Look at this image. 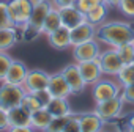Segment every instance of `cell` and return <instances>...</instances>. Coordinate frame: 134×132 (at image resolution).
I'll use <instances>...</instances> for the list:
<instances>
[{
  "mask_svg": "<svg viewBox=\"0 0 134 132\" xmlns=\"http://www.w3.org/2000/svg\"><path fill=\"white\" fill-rule=\"evenodd\" d=\"M95 38L101 43H104L107 47H118L126 43L134 41V27L128 22L121 21H112V22H103L96 27Z\"/></svg>",
  "mask_w": 134,
  "mask_h": 132,
  "instance_id": "1",
  "label": "cell"
},
{
  "mask_svg": "<svg viewBox=\"0 0 134 132\" xmlns=\"http://www.w3.org/2000/svg\"><path fill=\"white\" fill-rule=\"evenodd\" d=\"M25 93L27 91L24 85H13V83L2 82L0 83V107L5 110H10L13 107L21 105Z\"/></svg>",
  "mask_w": 134,
  "mask_h": 132,
  "instance_id": "2",
  "label": "cell"
},
{
  "mask_svg": "<svg viewBox=\"0 0 134 132\" xmlns=\"http://www.w3.org/2000/svg\"><path fill=\"white\" fill-rule=\"evenodd\" d=\"M7 7H8V16L14 27L21 28L22 25H25L29 22L33 7L27 0H8Z\"/></svg>",
  "mask_w": 134,
  "mask_h": 132,
  "instance_id": "3",
  "label": "cell"
},
{
  "mask_svg": "<svg viewBox=\"0 0 134 132\" xmlns=\"http://www.w3.org/2000/svg\"><path fill=\"white\" fill-rule=\"evenodd\" d=\"M121 85L110 79H99L96 83H93V99L96 102H103L107 99H112L115 96H120Z\"/></svg>",
  "mask_w": 134,
  "mask_h": 132,
  "instance_id": "4",
  "label": "cell"
},
{
  "mask_svg": "<svg viewBox=\"0 0 134 132\" xmlns=\"http://www.w3.org/2000/svg\"><path fill=\"white\" fill-rule=\"evenodd\" d=\"M96 61L99 63L101 71H103L104 76H117L118 71L121 69V66H123V63H121V60H120V57H118V53L114 47H109L107 50H103L98 55Z\"/></svg>",
  "mask_w": 134,
  "mask_h": 132,
  "instance_id": "5",
  "label": "cell"
},
{
  "mask_svg": "<svg viewBox=\"0 0 134 132\" xmlns=\"http://www.w3.org/2000/svg\"><path fill=\"white\" fill-rule=\"evenodd\" d=\"M60 73H62V76L65 77L66 83H68V87H70V90H71V94H81V93L85 90L87 83H85L84 79H82V74H81V71H79L77 63H70V64H66Z\"/></svg>",
  "mask_w": 134,
  "mask_h": 132,
  "instance_id": "6",
  "label": "cell"
},
{
  "mask_svg": "<svg viewBox=\"0 0 134 132\" xmlns=\"http://www.w3.org/2000/svg\"><path fill=\"white\" fill-rule=\"evenodd\" d=\"M123 98L121 96H115L112 99L103 101V102H96V113L101 116L103 121H109V119H115L121 115V109H123Z\"/></svg>",
  "mask_w": 134,
  "mask_h": 132,
  "instance_id": "7",
  "label": "cell"
},
{
  "mask_svg": "<svg viewBox=\"0 0 134 132\" xmlns=\"http://www.w3.org/2000/svg\"><path fill=\"white\" fill-rule=\"evenodd\" d=\"M99 53H101V49H99V44L96 39H90L82 44L73 46V58L76 63L95 60V58H98Z\"/></svg>",
  "mask_w": 134,
  "mask_h": 132,
  "instance_id": "8",
  "label": "cell"
},
{
  "mask_svg": "<svg viewBox=\"0 0 134 132\" xmlns=\"http://www.w3.org/2000/svg\"><path fill=\"white\" fill-rule=\"evenodd\" d=\"M49 74L44 73L43 69H29L25 82H24V88L27 93H36L40 90L47 88L49 85Z\"/></svg>",
  "mask_w": 134,
  "mask_h": 132,
  "instance_id": "9",
  "label": "cell"
},
{
  "mask_svg": "<svg viewBox=\"0 0 134 132\" xmlns=\"http://www.w3.org/2000/svg\"><path fill=\"white\" fill-rule=\"evenodd\" d=\"M58 14H60V19H62V25L68 27V28H74L79 24H82V22L87 21L85 13H82L76 5L58 8Z\"/></svg>",
  "mask_w": 134,
  "mask_h": 132,
  "instance_id": "10",
  "label": "cell"
},
{
  "mask_svg": "<svg viewBox=\"0 0 134 132\" xmlns=\"http://www.w3.org/2000/svg\"><path fill=\"white\" fill-rule=\"evenodd\" d=\"M46 38H47L49 46L57 49V50H63V49L71 47V28L65 27V25H60L57 30L49 33Z\"/></svg>",
  "mask_w": 134,
  "mask_h": 132,
  "instance_id": "11",
  "label": "cell"
},
{
  "mask_svg": "<svg viewBox=\"0 0 134 132\" xmlns=\"http://www.w3.org/2000/svg\"><path fill=\"white\" fill-rule=\"evenodd\" d=\"M79 66V71L82 74V79L87 85H93L96 83L99 79H103V71H101V66L99 63L95 60H90V61H82V63H77Z\"/></svg>",
  "mask_w": 134,
  "mask_h": 132,
  "instance_id": "12",
  "label": "cell"
},
{
  "mask_svg": "<svg viewBox=\"0 0 134 132\" xmlns=\"http://www.w3.org/2000/svg\"><path fill=\"white\" fill-rule=\"evenodd\" d=\"M95 35H96V27L93 24H90L88 21L79 24L77 27L71 28V47L82 44L85 41L95 39Z\"/></svg>",
  "mask_w": 134,
  "mask_h": 132,
  "instance_id": "13",
  "label": "cell"
},
{
  "mask_svg": "<svg viewBox=\"0 0 134 132\" xmlns=\"http://www.w3.org/2000/svg\"><path fill=\"white\" fill-rule=\"evenodd\" d=\"M52 8H54V5H52L51 0H43L41 3H38V5H35L32 8L30 19H29L27 24L32 25V27H35V28H38L41 32V27H43V24H44V21H46V17H47L49 11Z\"/></svg>",
  "mask_w": 134,
  "mask_h": 132,
  "instance_id": "14",
  "label": "cell"
},
{
  "mask_svg": "<svg viewBox=\"0 0 134 132\" xmlns=\"http://www.w3.org/2000/svg\"><path fill=\"white\" fill-rule=\"evenodd\" d=\"M27 73H29V69H27V66L22 61L13 60L11 66L8 68V73H7V76L3 79V82L13 83V85H24L25 77H27Z\"/></svg>",
  "mask_w": 134,
  "mask_h": 132,
  "instance_id": "15",
  "label": "cell"
},
{
  "mask_svg": "<svg viewBox=\"0 0 134 132\" xmlns=\"http://www.w3.org/2000/svg\"><path fill=\"white\" fill-rule=\"evenodd\" d=\"M47 90L51 91L52 98H70V96H71V90H70L68 83H66L65 77L62 76V73L52 74V76L49 77Z\"/></svg>",
  "mask_w": 134,
  "mask_h": 132,
  "instance_id": "16",
  "label": "cell"
},
{
  "mask_svg": "<svg viewBox=\"0 0 134 132\" xmlns=\"http://www.w3.org/2000/svg\"><path fill=\"white\" fill-rule=\"evenodd\" d=\"M77 119H79L82 132H99L101 130L103 119H101V116L96 112L81 113V115H77Z\"/></svg>",
  "mask_w": 134,
  "mask_h": 132,
  "instance_id": "17",
  "label": "cell"
},
{
  "mask_svg": "<svg viewBox=\"0 0 134 132\" xmlns=\"http://www.w3.org/2000/svg\"><path fill=\"white\" fill-rule=\"evenodd\" d=\"M21 39L19 28L11 25V27H3L0 28V50H10L11 47L16 46V43Z\"/></svg>",
  "mask_w": 134,
  "mask_h": 132,
  "instance_id": "18",
  "label": "cell"
},
{
  "mask_svg": "<svg viewBox=\"0 0 134 132\" xmlns=\"http://www.w3.org/2000/svg\"><path fill=\"white\" fill-rule=\"evenodd\" d=\"M8 119H10V127H13V126H30L32 113L27 112L22 105H18V107H13L8 110Z\"/></svg>",
  "mask_w": 134,
  "mask_h": 132,
  "instance_id": "19",
  "label": "cell"
},
{
  "mask_svg": "<svg viewBox=\"0 0 134 132\" xmlns=\"http://www.w3.org/2000/svg\"><path fill=\"white\" fill-rule=\"evenodd\" d=\"M46 109L51 112L52 116H70L73 113L68 98H52L46 105Z\"/></svg>",
  "mask_w": 134,
  "mask_h": 132,
  "instance_id": "20",
  "label": "cell"
},
{
  "mask_svg": "<svg viewBox=\"0 0 134 132\" xmlns=\"http://www.w3.org/2000/svg\"><path fill=\"white\" fill-rule=\"evenodd\" d=\"M52 115H51V112L46 109V107H41L40 110H36V112H33L32 113V123H30V126L35 129V130H41V132H44V129L49 126V123L52 121Z\"/></svg>",
  "mask_w": 134,
  "mask_h": 132,
  "instance_id": "21",
  "label": "cell"
},
{
  "mask_svg": "<svg viewBox=\"0 0 134 132\" xmlns=\"http://www.w3.org/2000/svg\"><path fill=\"white\" fill-rule=\"evenodd\" d=\"M107 10H109L107 5L99 3V5H96L95 8H92L88 13H85V17H87V21H88L90 24H93L95 27H98V25H101L103 22H106Z\"/></svg>",
  "mask_w": 134,
  "mask_h": 132,
  "instance_id": "22",
  "label": "cell"
},
{
  "mask_svg": "<svg viewBox=\"0 0 134 132\" xmlns=\"http://www.w3.org/2000/svg\"><path fill=\"white\" fill-rule=\"evenodd\" d=\"M60 25H62V19H60V14H58V8L54 7L49 11L47 17H46V21H44V24L41 27V35L47 36L49 33H52L54 30H57Z\"/></svg>",
  "mask_w": 134,
  "mask_h": 132,
  "instance_id": "23",
  "label": "cell"
},
{
  "mask_svg": "<svg viewBox=\"0 0 134 132\" xmlns=\"http://www.w3.org/2000/svg\"><path fill=\"white\" fill-rule=\"evenodd\" d=\"M117 79H118V83L121 87H126L129 83H134V63L123 64L121 69L117 74Z\"/></svg>",
  "mask_w": 134,
  "mask_h": 132,
  "instance_id": "24",
  "label": "cell"
},
{
  "mask_svg": "<svg viewBox=\"0 0 134 132\" xmlns=\"http://www.w3.org/2000/svg\"><path fill=\"white\" fill-rule=\"evenodd\" d=\"M120 60L123 64H131L134 63V46L132 43H126V44H121L118 47H115Z\"/></svg>",
  "mask_w": 134,
  "mask_h": 132,
  "instance_id": "25",
  "label": "cell"
},
{
  "mask_svg": "<svg viewBox=\"0 0 134 132\" xmlns=\"http://www.w3.org/2000/svg\"><path fill=\"white\" fill-rule=\"evenodd\" d=\"M21 105H22L27 112H30V113H33V112H36V110H40V109L43 107V104L38 101V98H36L35 94H32V93H25V96L22 98Z\"/></svg>",
  "mask_w": 134,
  "mask_h": 132,
  "instance_id": "26",
  "label": "cell"
},
{
  "mask_svg": "<svg viewBox=\"0 0 134 132\" xmlns=\"http://www.w3.org/2000/svg\"><path fill=\"white\" fill-rule=\"evenodd\" d=\"M19 35H21V39H24V41L30 43V41L36 39V38L41 35V32H40L38 28H35V27H32V25L25 24V25H22V27L19 28Z\"/></svg>",
  "mask_w": 134,
  "mask_h": 132,
  "instance_id": "27",
  "label": "cell"
},
{
  "mask_svg": "<svg viewBox=\"0 0 134 132\" xmlns=\"http://www.w3.org/2000/svg\"><path fill=\"white\" fill-rule=\"evenodd\" d=\"M13 63V58L8 55V52L5 50H0V82H3L7 73H8V68Z\"/></svg>",
  "mask_w": 134,
  "mask_h": 132,
  "instance_id": "28",
  "label": "cell"
},
{
  "mask_svg": "<svg viewBox=\"0 0 134 132\" xmlns=\"http://www.w3.org/2000/svg\"><path fill=\"white\" fill-rule=\"evenodd\" d=\"M66 121H68V116H54L49 126L44 129V132H62Z\"/></svg>",
  "mask_w": 134,
  "mask_h": 132,
  "instance_id": "29",
  "label": "cell"
},
{
  "mask_svg": "<svg viewBox=\"0 0 134 132\" xmlns=\"http://www.w3.org/2000/svg\"><path fill=\"white\" fill-rule=\"evenodd\" d=\"M117 8H118L126 17L134 19V0H118Z\"/></svg>",
  "mask_w": 134,
  "mask_h": 132,
  "instance_id": "30",
  "label": "cell"
},
{
  "mask_svg": "<svg viewBox=\"0 0 134 132\" xmlns=\"http://www.w3.org/2000/svg\"><path fill=\"white\" fill-rule=\"evenodd\" d=\"M62 132H82L81 130V124H79V119H77V115L71 113L68 116V121H66L65 127Z\"/></svg>",
  "mask_w": 134,
  "mask_h": 132,
  "instance_id": "31",
  "label": "cell"
},
{
  "mask_svg": "<svg viewBox=\"0 0 134 132\" xmlns=\"http://www.w3.org/2000/svg\"><path fill=\"white\" fill-rule=\"evenodd\" d=\"M13 22L8 16V7H7V2H2L0 0V28L3 27H11Z\"/></svg>",
  "mask_w": 134,
  "mask_h": 132,
  "instance_id": "32",
  "label": "cell"
},
{
  "mask_svg": "<svg viewBox=\"0 0 134 132\" xmlns=\"http://www.w3.org/2000/svg\"><path fill=\"white\" fill-rule=\"evenodd\" d=\"M103 3V0H76L74 5L82 11V13H88L92 8H95L96 5Z\"/></svg>",
  "mask_w": 134,
  "mask_h": 132,
  "instance_id": "33",
  "label": "cell"
},
{
  "mask_svg": "<svg viewBox=\"0 0 134 132\" xmlns=\"http://www.w3.org/2000/svg\"><path fill=\"white\" fill-rule=\"evenodd\" d=\"M120 96L123 98V101H126L129 104H134V83H129V85L123 87Z\"/></svg>",
  "mask_w": 134,
  "mask_h": 132,
  "instance_id": "34",
  "label": "cell"
},
{
  "mask_svg": "<svg viewBox=\"0 0 134 132\" xmlns=\"http://www.w3.org/2000/svg\"><path fill=\"white\" fill-rule=\"evenodd\" d=\"M99 132H121V126L117 124L114 119L103 121V126H101V130Z\"/></svg>",
  "mask_w": 134,
  "mask_h": 132,
  "instance_id": "35",
  "label": "cell"
},
{
  "mask_svg": "<svg viewBox=\"0 0 134 132\" xmlns=\"http://www.w3.org/2000/svg\"><path fill=\"white\" fill-rule=\"evenodd\" d=\"M32 94H35V96L38 98V101L43 104V107H46V105L49 104V101L52 99V94H51V91H49L47 88H44V90H40V91H36V93H32Z\"/></svg>",
  "mask_w": 134,
  "mask_h": 132,
  "instance_id": "36",
  "label": "cell"
},
{
  "mask_svg": "<svg viewBox=\"0 0 134 132\" xmlns=\"http://www.w3.org/2000/svg\"><path fill=\"white\" fill-rule=\"evenodd\" d=\"M10 129V119H8V110L0 107V132H7Z\"/></svg>",
  "mask_w": 134,
  "mask_h": 132,
  "instance_id": "37",
  "label": "cell"
},
{
  "mask_svg": "<svg viewBox=\"0 0 134 132\" xmlns=\"http://www.w3.org/2000/svg\"><path fill=\"white\" fill-rule=\"evenodd\" d=\"M121 130H123V132H134V113L128 115L125 124L121 126Z\"/></svg>",
  "mask_w": 134,
  "mask_h": 132,
  "instance_id": "38",
  "label": "cell"
},
{
  "mask_svg": "<svg viewBox=\"0 0 134 132\" xmlns=\"http://www.w3.org/2000/svg\"><path fill=\"white\" fill-rule=\"evenodd\" d=\"M52 5L55 8H63V7H70V5H74L76 0H51Z\"/></svg>",
  "mask_w": 134,
  "mask_h": 132,
  "instance_id": "39",
  "label": "cell"
},
{
  "mask_svg": "<svg viewBox=\"0 0 134 132\" xmlns=\"http://www.w3.org/2000/svg\"><path fill=\"white\" fill-rule=\"evenodd\" d=\"M7 132H35V129L32 126H13Z\"/></svg>",
  "mask_w": 134,
  "mask_h": 132,
  "instance_id": "40",
  "label": "cell"
},
{
  "mask_svg": "<svg viewBox=\"0 0 134 132\" xmlns=\"http://www.w3.org/2000/svg\"><path fill=\"white\" fill-rule=\"evenodd\" d=\"M103 3L107 7H117L118 5V0H103Z\"/></svg>",
  "mask_w": 134,
  "mask_h": 132,
  "instance_id": "41",
  "label": "cell"
},
{
  "mask_svg": "<svg viewBox=\"0 0 134 132\" xmlns=\"http://www.w3.org/2000/svg\"><path fill=\"white\" fill-rule=\"evenodd\" d=\"M27 2L32 5V7H35V5H38V3H41L43 2V0H27Z\"/></svg>",
  "mask_w": 134,
  "mask_h": 132,
  "instance_id": "42",
  "label": "cell"
},
{
  "mask_svg": "<svg viewBox=\"0 0 134 132\" xmlns=\"http://www.w3.org/2000/svg\"><path fill=\"white\" fill-rule=\"evenodd\" d=\"M132 46H134V41H132Z\"/></svg>",
  "mask_w": 134,
  "mask_h": 132,
  "instance_id": "43",
  "label": "cell"
},
{
  "mask_svg": "<svg viewBox=\"0 0 134 132\" xmlns=\"http://www.w3.org/2000/svg\"><path fill=\"white\" fill-rule=\"evenodd\" d=\"M121 132H123V130H121Z\"/></svg>",
  "mask_w": 134,
  "mask_h": 132,
  "instance_id": "44",
  "label": "cell"
}]
</instances>
